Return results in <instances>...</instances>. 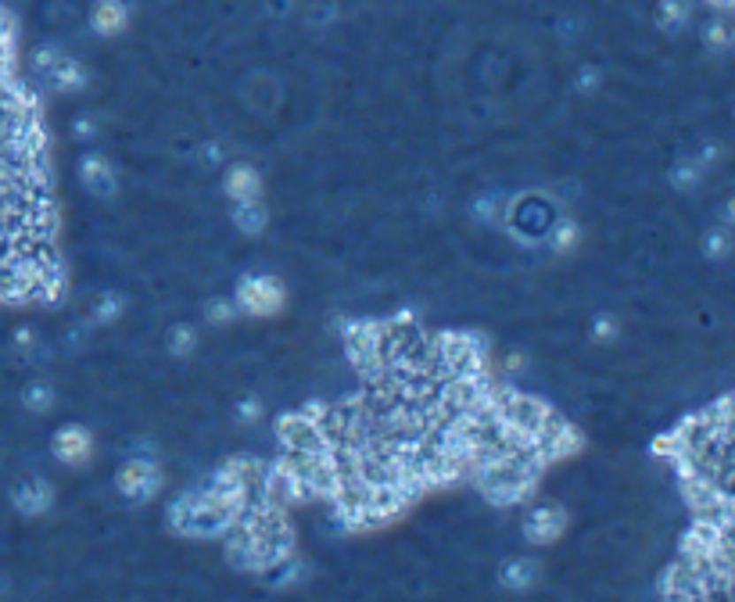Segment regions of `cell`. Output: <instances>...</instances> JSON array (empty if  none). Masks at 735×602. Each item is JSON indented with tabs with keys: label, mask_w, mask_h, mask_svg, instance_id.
I'll use <instances>...</instances> for the list:
<instances>
[{
	"label": "cell",
	"mask_w": 735,
	"mask_h": 602,
	"mask_svg": "<svg viewBox=\"0 0 735 602\" xmlns=\"http://www.w3.org/2000/svg\"><path fill=\"white\" fill-rule=\"evenodd\" d=\"M80 179L83 187L94 194V197H115L119 190V176H115V165L104 158V155H87L83 165H80Z\"/></svg>",
	"instance_id": "8"
},
{
	"label": "cell",
	"mask_w": 735,
	"mask_h": 602,
	"mask_svg": "<svg viewBox=\"0 0 735 602\" xmlns=\"http://www.w3.org/2000/svg\"><path fill=\"white\" fill-rule=\"evenodd\" d=\"M703 172H707V169H703L696 158H682V162L671 169V187H678V190H693V187H700Z\"/></svg>",
	"instance_id": "19"
},
{
	"label": "cell",
	"mask_w": 735,
	"mask_h": 602,
	"mask_svg": "<svg viewBox=\"0 0 735 602\" xmlns=\"http://www.w3.org/2000/svg\"><path fill=\"white\" fill-rule=\"evenodd\" d=\"M728 248H731V233H728V226H717V230H710V233L703 237V255H707V258H724V255H728Z\"/></svg>",
	"instance_id": "21"
},
{
	"label": "cell",
	"mask_w": 735,
	"mask_h": 602,
	"mask_svg": "<svg viewBox=\"0 0 735 602\" xmlns=\"http://www.w3.org/2000/svg\"><path fill=\"white\" fill-rule=\"evenodd\" d=\"M534 581H539V560L531 556H513L499 567V584L506 591H527L534 588Z\"/></svg>",
	"instance_id": "10"
},
{
	"label": "cell",
	"mask_w": 735,
	"mask_h": 602,
	"mask_svg": "<svg viewBox=\"0 0 735 602\" xmlns=\"http://www.w3.org/2000/svg\"><path fill=\"white\" fill-rule=\"evenodd\" d=\"M241 509L244 506L237 499H230L216 488H197V492H187L172 502L169 523L180 534H190V538H223Z\"/></svg>",
	"instance_id": "2"
},
{
	"label": "cell",
	"mask_w": 735,
	"mask_h": 602,
	"mask_svg": "<svg viewBox=\"0 0 735 602\" xmlns=\"http://www.w3.org/2000/svg\"><path fill=\"white\" fill-rule=\"evenodd\" d=\"M474 216L481 223H499V201L495 197H481L478 205H474Z\"/></svg>",
	"instance_id": "25"
},
{
	"label": "cell",
	"mask_w": 735,
	"mask_h": 602,
	"mask_svg": "<svg viewBox=\"0 0 735 602\" xmlns=\"http://www.w3.org/2000/svg\"><path fill=\"white\" fill-rule=\"evenodd\" d=\"M542 466H546V459L539 452H534L531 445H524V441H517V445L502 448L499 455H488V459L474 462L466 474H471V481L478 484V492L485 499H492L499 506H513V502L531 495L534 481H539V474H542Z\"/></svg>",
	"instance_id": "1"
},
{
	"label": "cell",
	"mask_w": 735,
	"mask_h": 602,
	"mask_svg": "<svg viewBox=\"0 0 735 602\" xmlns=\"http://www.w3.org/2000/svg\"><path fill=\"white\" fill-rule=\"evenodd\" d=\"M241 312H237V305H234V298H212L209 305H205V319L209 323H234Z\"/></svg>",
	"instance_id": "22"
},
{
	"label": "cell",
	"mask_w": 735,
	"mask_h": 602,
	"mask_svg": "<svg viewBox=\"0 0 735 602\" xmlns=\"http://www.w3.org/2000/svg\"><path fill=\"white\" fill-rule=\"evenodd\" d=\"M614 333H617V319L614 316H599L595 319V326H592V338L595 341H610Z\"/></svg>",
	"instance_id": "26"
},
{
	"label": "cell",
	"mask_w": 735,
	"mask_h": 602,
	"mask_svg": "<svg viewBox=\"0 0 735 602\" xmlns=\"http://www.w3.org/2000/svg\"><path fill=\"white\" fill-rule=\"evenodd\" d=\"M115 488L126 502H151L162 492V466L155 459H126L115 474Z\"/></svg>",
	"instance_id": "4"
},
{
	"label": "cell",
	"mask_w": 735,
	"mask_h": 602,
	"mask_svg": "<svg viewBox=\"0 0 735 602\" xmlns=\"http://www.w3.org/2000/svg\"><path fill=\"white\" fill-rule=\"evenodd\" d=\"M22 406L29 409V413H50L54 409V387L47 384V380H33V384H26V391H22Z\"/></svg>",
	"instance_id": "16"
},
{
	"label": "cell",
	"mask_w": 735,
	"mask_h": 602,
	"mask_svg": "<svg viewBox=\"0 0 735 602\" xmlns=\"http://www.w3.org/2000/svg\"><path fill=\"white\" fill-rule=\"evenodd\" d=\"M284 298H287V291H284V284L277 280V277H265V273H255V277H244L241 284H237V291H234V305H237V312H244V316H273V312H280L284 309Z\"/></svg>",
	"instance_id": "3"
},
{
	"label": "cell",
	"mask_w": 735,
	"mask_h": 602,
	"mask_svg": "<svg viewBox=\"0 0 735 602\" xmlns=\"http://www.w3.org/2000/svg\"><path fill=\"white\" fill-rule=\"evenodd\" d=\"M703 43L707 47H714V50H728L731 47V29H728V22H710L707 29H703Z\"/></svg>",
	"instance_id": "23"
},
{
	"label": "cell",
	"mask_w": 735,
	"mask_h": 602,
	"mask_svg": "<svg viewBox=\"0 0 735 602\" xmlns=\"http://www.w3.org/2000/svg\"><path fill=\"white\" fill-rule=\"evenodd\" d=\"M36 72L57 90V94H76L87 87V69L73 57H61L57 50H40L36 54Z\"/></svg>",
	"instance_id": "5"
},
{
	"label": "cell",
	"mask_w": 735,
	"mask_h": 602,
	"mask_svg": "<svg viewBox=\"0 0 735 602\" xmlns=\"http://www.w3.org/2000/svg\"><path fill=\"white\" fill-rule=\"evenodd\" d=\"M194 345H197V330H194V326H187V323H183V326H176V330L169 333V352H172V355H180V359H183V355H190V352H194Z\"/></svg>",
	"instance_id": "20"
},
{
	"label": "cell",
	"mask_w": 735,
	"mask_h": 602,
	"mask_svg": "<svg viewBox=\"0 0 735 602\" xmlns=\"http://www.w3.org/2000/svg\"><path fill=\"white\" fill-rule=\"evenodd\" d=\"M262 420V401L258 398H241L237 401V423H258Z\"/></svg>",
	"instance_id": "24"
},
{
	"label": "cell",
	"mask_w": 735,
	"mask_h": 602,
	"mask_svg": "<svg viewBox=\"0 0 735 602\" xmlns=\"http://www.w3.org/2000/svg\"><path fill=\"white\" fill-rule=\"evenodd\" d=\"M15 345H19L22 352H29V348L36 345V333H33L29 326H19V330H15Z\"/></svg>",
	"instance_id": "29"
},
{
	"label": "cell",
	"mask_w": 735,
	"mask_h": 602,
	"mask_svg": "<svg viewBox=\"0 0 735 602\" xmlns=\"http://www.w3.org/2000/svg\"><path fill=\"white\" fill-rule=\"evenodd\" d=\"M50 502H54V492H50V484L43 477H29V481H19L11 488V506L22 516H40V513L50 509Z\"/></svg>",
	"instance_id": "9"
},
{
	"label": "cell",
	"mask_w": 735,
	"mask_h": 602,
	"mask_svg": "<svg viewBox=\"0 0 735 602\" xmlns=\"http://www.w3.org/2000/svg\"><path fill=\"white\" fill-rule=\"evenodd\" d=\"M578 240H581V230H578L574 219H560V223L549 230V248H553L556 255H570V251L578 248Z\"/></svg>",
	"instance_id": "18"
},
{
	"label": "cell",
	"mask_w": 735,
	"mask_h": 602,
	"mask_svg": "<svg viewBox=\"0 0 735 602\" xmlns=\"http://www.w3.org/2000/svg\"><path fill=\"white\" fill-rule=\"evenodd\" d=\"M126 19H129V11L122 0H97V8L90 11V26L97 36H119L126 29Z\"/></svg>",
	"instance_id": "13"
},
{
	"label": "cell",
	"mask_w": 735,
	"mask_h": 602,
	"mask_svg": "<svg viewBox=\"0 0 735 602\" xmlns=\"http://www.w3.org/2000/svg\"><path fill=\"white\" fill-rule=\"evenodd\" d=\"M258 574H262V581L270 588H291V584H298L305 577V563L295 552H287V556H280L273 563H265Z\"/></svg>",
	"instance_id": "14"
},
{
	"label": "cell",
	"mask_w": 735,
	"mask_h": 602,
	"mask_svg": "<svg viewBox=\"0 0 735 602\" xmlns=\"http://www.w3.org/2000/svg\"><path fill=\"white\" fill-rule=\"evenodd\" d=\"M73 133H76L80 141H90L94 133H97V122H94V115H80V118L73 122Z\"/></svg>",
	"instance_id": "27"
},
{
	"label": "cell",
	"mask_w": 735,
	"mask_h": 602,
	"mask_svg": "<svg viewBox=\"0 0 735 602\" xmlns=\"http://www.w3.org/2000/svg\"><path fill=\"white\" fill-rule=\"evenodd\" d=\"M234 226L248 237H258L265 233V226H270V209L262 205V197H248V201H234V212H230Z\"/></svg>",
	"instance_id": "11"
},
{
	"label": "cell",
	"mask_w": 735,
	"mask_h": 602,
	"mask_svg": "<svg viewBox=\"0 0 735 602\" xmlns=\"http://www.w3.org/2000/svg\"><path fill=\"white\" fill-rule=\"evenodd\" d=\"M122 309H126V298H122L119 291H104V294H97V301L90 305V323H94V326L115 323V319L122 316Z\"/></svg>",
	"instance_id": "15"
},
{
	"label": "cell",
	"mask_w": 735,
	"mask_h": 602,
	"mask_svg": "<svg viewBox=\"0 0 735 602\" xmlns=\"http://www.w3.org/2000/svg\"><path fill=\"white\" fill-rule=\"evenodd\" d=\"M502 370H506V373H517V370H524V355H520V352H513V355H506V362H502Z\"/></svg>",
	"instance_id": "31"
},
{
	"label": "cell",
	"mask_w": 735,
	"mask_h": 602,
	"mask_svg": "<svg viewBox=\"0 0 735 602\" xmlns=\"http://www.w3.org/2000/svg\"><path fill=\"white\" fill-rule=\"evenodd\" d=\"M223 190L230 201H248V197H262V176L251 165H230L223 176Z\"/></svg>",
	"instance_id": "12"
},
{
	"label": "cell",
	"mask_w": 735,
	"mask_h": 602,
	"mask_svg": "<svg viewBox=\"0 0 735 602\" xmlns=\"http://www.w3.org/2000/svg\"><path fill=\"white\" fill-rule=\"evenodd\" d=\"M696 162H700L703 169H710V165H717V162H721V144H707V148H700V155H696Z\"/></svg>",
	"instance_id": "28"
},
{
	"label": "cell",
	"mask_w": 735,
	"mask_h": 602,
	"mask_svg": "<svg viewBox=\"0 0 735 602\" xmlns=\"http://www.w3.org/2000/svg\"><path fill=\"white\" fill-rule=\"evenodd\" d=\"M567 530V513L560 506H534L524 516V538L531 545H549Z\"/></svg>",
	"instance_id": "7"
},
{
	"label": "cell",
	"mask_w": 735,
	"mask_h": 602,
	"mask_svg": "<svg viewBox=\"0 0 735 602\" xmlns=\"http://www.w3.org/2000/svg\"><path fill=\"white\" fill-rule=\"evenodd\" d=\"M50 448H54V459L65 462V466H87L90 455H94V438H90V431L80 427V423H65V427L54 434Z\"/></svg>",
	"instance_id": "6"
},
{
	"label": "cell",
	"mask_w": 735,
	"mask_h": 602,
	"mask_svg": "<svg viewBox=\"0 0 735 602\" xmlns=\"http://www.w3.org/2000/svg\"><path fill=\"white\" fill-rule=\"evenodd\" d=\"M693 19L689 0H660V26L663 29H685Z\"/></svg>",
	"instance_id": "17"
},
{
	"label": "cell",
	"mask_w": 735,
	"mask_h": 602,
	"mask_svg": "<svg viewBox=\"0 0 735 602\" xmlns=\"http://www.w3.org/2000/svg\"><path fill=\"white\" fill-rule=\"evenodd\" d=\"M595 83H599V72L595 69H581V76H578V90H595Z\"/></svg>",
	"instance_id": "30"
}]
</instances>
